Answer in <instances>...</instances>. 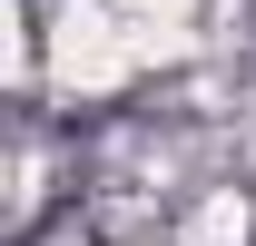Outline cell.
Here are the masks:
<instances>
[{
  "label": "cell",
  "mask_w": 256,
  "mask_h": 246,
  "mask_svg": "<svg viewBox=\"0 0 256 246\" xmlns=\"http://www.w3.org/2000/svg\"><path fill=\"white\" fill-rule=\"evenodd\" d=\"M148 89V69H138V30H128L118 0H50V20H40V98L50 118H98V108H128V98Z\"/></svg>",
  "instance_id": "cell-1"
},
{
  "label": "cell",
  "mask_w": 256,
  "mask_h": 246,
  "mask_svg": "<svg viewBox=\"0 0 256 246\" xmlns=\"http://www.w3.org/2000/svg\"><path fill=\"white\" fill-rule=\"evenodd\" d=\"M168 246H256V168H207L168 216Z\"/></svg>",
  "instance_id": "cell-2"
}]
</instances>
